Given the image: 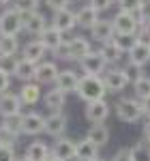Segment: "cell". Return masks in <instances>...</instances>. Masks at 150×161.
<instances>
[{"label":"cell","instance_id":"obj_1","mask_svg":"<svg viewBox=\"0 0 150 161\" xmlns=\"http://www.w3.org/2000/svg\"><path fill=\"white\" fill-rule=\"evenodd\" d=\"M75 95H77L82 101H86V103L105 99L107 86H105V82H103V75H82Z\"/></svg>","mask_w":150,"mask_h":161},{"label":"cell","instance_id":"obj_2","mask_svg":"<svg viewBox=\"0 0 150 161\" xmlns=\"http://www.w3.org/2000/svg\"><path fill=\"white\" fill-rule=\"evenodd\" d=\"M116 116H118V120L129 123V125H135V123H139L142 118H146L144 105H142V101L135 99V97H125V99L116 101Z\"/></svg>","mask_w":150,"mask_h":161},{"label":"cell","instance_id":"obj_3","mask_svg":"<svg viewBox=\"0 0 150 161\" xmlns=\"http://www.w3.org/2000/svg\"><path fill=\"white\" fill-rule=\"evenodd\" d=\"M24 30V17L15 7L0 13V37H15Z\"/></svg>","mask_w":150,"mask_h":161},{"label":"cell","instance_id":"obj_4","mask_svg":"<svg viewBox=\"0 0 150 161\" xmlns=\"http://www.w3.org/2000/svg\"><path fill=\"white\" fill-rule=\"evenodd\" d=\"M103 82H105V86H107V92H112V95H118V92H122L125 88H129V84H133L131 82V75L126 69H107L105 73H103Z\"/></svg>","mask_w":150,"mask_h":161},{"label":"cell","instance_id":"obj_5","mask_svg":"<svg viewBox=\"0 0 150 161\" xmlns=\"http://www.w3.org/2000/svg\"><path fill=\"white\" fill-rule=\"evenodd\" d=\"M112 24L116 35H137L139 30V19L137 15L133 13H126V11H118L112 17Z\"/></svg>","mask_w":150,"mask_h":161},{"label":"cell","instance_id":"obj_6","mask_svg":"<svg viewBox=\"0 0 150 161\" xmlns=\"http://www.w3.org/2000/svg\"><path fill=\"white\" fill-rule=\"evenodd\" d=\"M79 69L84 71V75H103L107 71V60L99 50H92L86 58L79 60Z\"/></svg>","mask_w":150,"mask_h":161},{"label":"cell","instance_id":"obj_7","mask_svg":"<svg viewBox=\"0 0 150 161\" xmlns=\"http://www.w3.org/2000/svg\"><path fill=\"white\" fill-rule=\"evenodd\" d=\"M110 114H112V108H110V103H107L105 99L90 101V103H86V110H84L86 120H88V123H92V125L105 123V120L110 118Z\"/></svg>","mask_w":150,"mask_h":161},{"label":"cell","instance_id":"obj_8","mask_svg":"<svg viewBox=\"0 0 150 161\" xmlns=\"http://www.w3.org/2000/svg\"><path fill=\"white\" fill-rule=\"evenodd\" d=\"M58 75H60V69H58L56 62L54 60H43V62L37 64V77H35V82L41 84V86H45V84H56Z\"/></svg>","mask_w":150,"mask_h":161},{"label":"cell","instance_id":"obj_9","mask_svg":"<svg viewBox=\"0 0 150 161\" xmlns=\"http://www.w3.org/2000/svg\"><path fill=\"white\" fill-rule=\"evenodd\" d=\"M51 26L58 28L60 32H71L75 26H77V13L71 9H62V11H56L51 15Z\"/></svg>","mask_w":150,"mask_h":161},{"label":"cell","instance_id":"obj_10","mask_svg":"<svg viewBox=\"0 0 150 161\" xmlns=\"http://www.w3.org/2000/svg\"><path fill=\"white\" fill-rule=\"evenodd\" d=\"M13 77H17L19 82H35V77H37V64L30 60H26V58H17V60H13Z\"/></svg>","mask_w":150,"mask_h":161},{"label":"cell","instance_id":"obj_11","mask_svg":"<svg viewBox=\"0 0 150 161\" xmlns=\"http://www.w3.org/2000/svg\"><path fill=\"white\" fill-rule=\"evenodd\" d=\"M129 56V64L135 67V69H142L150 62V43L148 41H137V45L126 54Z\"/></svg>","mask_w":150,"mask_h":161},{"label":"cell","instance_id":"obj_12","mask_svg":"<svg viewBox=\"0 0 150 161\" xmlns=\"http://www.w3.org/2000/svg\"><path fill=\"white\" fill-rule=\"evenodd\" d=\"M67 116L62 112H54L50 116H45V133L51 137H62L67 131Z\"/></svg>","mask_w":150,"mask_h":161},{"label":"cell","instance_id":"obj_13","mask_svg":"<svg viewBox=\"0 0 150 161\" xmlns=\"http://www.w3.org/2000/svg\"><path fill=\"white\" fill-rule=\"evenodd\" d=\"M75 148H77V142L69 137H58L51 146V155L62 161H75Z\"/></svg>","mask_w":150,"mask_h":161},{"label":"cell","instance_id":"obj_14","mask_svg":"<svg viewBox=\"0 0 150 161\" xmlns=\"http://www.w3.org/2000/svg\"><path fill=\"white\" fill-rule=\"evenodd\" d=\"M22 112V101H19V95L17 92H2L0 95V116L7 118V116H13V114H19Z\"/></svg>","mask_w":150,"mask_h":161},{"label":"cell","instance_id":"obj_15","mask_svg":"<svg viewBox=\"0 0 150 161\" xmlns=\"http://www.w3.org/2000/svg\"><path fill=\"white\" fill-rule=\"evenodd\" d=\"M90 37L92 41H97V43H107V41H112L116 37V30H114V24L112 19H99L97 24L92 26V30H90Z\"/></svg>","mask_w":150,"mask_h":161},{"label":"cell","instance_id":"obj_16","mask_svg":"<svg viewBox=\"0 0 150 161\" xmlns=\"http://www.w3.org/2000/svg\"><path fill=\"white\" fill-rule=\"evenodd\" d=\"M45 131V116L39 112L24 114V136H41Z\"/></svg>","mask_w":150,"mask_h":161},{"label":"cell","instance_id":"obj_17","mask_svg":"<svg viewBox=\"0 0 150 161\" xmlns=\"http://www.w3.org/2000/svg\"><path fill=\"white\" fill-rule=\"evenodd\" d=\"M45 54H47V47H45V45H43L39 39L28 41L24 47H22V58H26V60H30V62H35V64L43 62Z\"/></svg>","mask_w":150,"mask_h":161},{"label":"cell","instance_id":"obj_18","mask_svg":"<svg viewBox=\"0 0 150 161\" xmlns=\"http://www.w3.org/2000/svg\"><path fill=\"white\" fill-rule=\"evenodd\" d=\"M24 17V30L26 32H30V35H35V37H41L43 32H45V28H47V19H45V15H41V13H30V15H22Z\"/></svg>","mask_w":150,"mask_h":161},{"label":"cell","instance_id":"obj_19","mask_svg":"<svg viewBox=\"0 0 150 161\" xmlns=\"http://www.w3.org/2000/svg\"><path fill=\"white\" fill-rule=\"evenodd\" d=\"M19 101H22V105H35V103H39V101L43 99V95H41V84H37V82H26V84H22V88H19Z\"/></svg>","mask_w":150,"mask_h":161},{"label":"cell","instance_id":"obj_20","mask_svg":"<svg viewBox=\"0 0 150 161\" xmlns=\"http://www.w3.org/2000/svg\"><path fill=\"white\" fill-rule=\"evenodd\" d=\"M43 105L50 110V114L54 112H62V108L67 105V92H62L60 88H51L45 92L43 97Z\"/></svg>","mask_w":150,"mask_h":161},{"label":"cell","instance_id":"obj_21","mask_svg":"<svg viewBox=\"0 0 150 161\" xmlns=\"http://www.w3.org/2000/svg\"><path fill=\"white\" fill-rule=\"evenodd\" d=\"M79 77L82 75H77L73 69H62L60 75H58V80H56V88H60L62 92H75L77 86H79Z\"/></svg>","mask_w":150,"mask_h":161},{"label":"cell","instance_id":"obj_22","mask_svg":"<svg viewBox=\"0 0 150 161\" xmlns=\"http://www.w3.org/2000/svg\"><path fill=\"white\" fill-rule=\"evenodd\" d=\"M39 41H41L45 47H47V52H56V50H58V47L64 43V41H67V39H64V32H60L58 28L47 26V28H45V32L39 37Z\"/></svg>","mask_w":150,"mask_h":161},{"label":"cell","instance_id":"obj_23","mask_svg":"<svg viewBox=\"0 0 150 161\" xmlns=\"http://www.w3.org/2000/svg\"><path fill=\"white\" fill-rule=\"evenodd\" d=\"M50 155H51V148L45 142H39V140L30 142V144L26 146V153H24V157L28 161H47Z\"/></svg>","mask_w":150,"mask_h":161},{"label":"cell","instance_id":"obj_24","mask_svg":"<svg viewBox=\"0 0 150 161\" xmlns=\"http://www.w3.org/2000/svg\"><path fill=\"white\" fill-rule=\"evenodd\" d=\"M99 157V146L92 142V140H79L77 142V148H75V161H92Z\"/></svg>","mask_w":150,"mask_h":161},{"label":"cell","instance_id":"obj_25","mask_svg":"<svg viewBox=\"0 0 150 161\" xmlns=\"http://www.w3.org/2000/svg\"><path fill=\"white\" fill-rule=\"evenodd\" d=\"M69 50H71V58L79 62L82 58H86L92 52V45H90V41L86 37H73V39H69Z\"/></svg>","mask_w":150,"mask_h":161},{"label":"cell","instance_id":"obj_26","mask_svg":"<svg viewBox=\"0 0 150 161\" xmlns=\"http://www.w3.org/2000/svg\"><path fill=\"white\" fill-rule=\"evenodd\" d=\"M75 13H77V26H79V28H84V30H92V26L101 19L99 11H97V9H92L90 4L82 7L79 11H75Z\"/></svg>","mask_w":150,"mask_h":161},{"label":"cell","instance_id":"obj_27","mask_svg":"<svg viewBox=\"0 0 150 161\" xmlns=\"http://www.w3.org/2000/svg\"><path fill=\"white\" fill-rule=\"evenodd\" d=\"M110 127L105 123H101V125H90V129H88V133L86 137L88 140H92L99 148H103V146H107V142H110Z\"/></svg>","mask_w":150,"mask_h":161},{"label":"cell","instance_id":"obj_28","mask_svg":"<svg viewBox=\"0 0 150 161\" xmlns=\"http://www.w3.org/2000/svg\"><path fill=\"white\" fill-rule=\"evenodd\" d=\"M17 50H19V43L15 37H0V62L13 60Z\"/></svg>","mask_w":150,"mask_h":161},{"label":"cell","instance_id":"obj_29","mask_svg":"<svg viewBox=\"0 0 150 161\" xmlns=\"http://www.w3.org/2000/svg\"><path fill=\"white\" fill-rule=\"evenodd\" d=\"M99 52L105 56L107 64H118V62L122 60V56H125V52L114 43V39H112V41H107V43H103V45L99 47Z\"/></svg>","mask_w":150,"mask_h":161},{"label":"cell","instance_id":"obj_30","mask_svg":"<svg viewBox=\"0 0 150 161\" xmlns=\"http://www.w3.org/2000/svg\"><path fill=\"white\" fill-rule=\"evenodd\" d=\"M133 95H135V99L139 101H144V99H148L150 97V75H139V77H135L133 80Z\"/></svg>","mask_w":150,"mask_h":161},{"label":"cell","instance_id":"obj_31","mask_svg":"<svg viewBox=\"0 0 150 161\" xmlns=\"http://www.w3.org/2000/svg\"><path fill=\"white\" fill-rule=\"evenodd\" d=\"M11 133H15V136H22L24 133V114L19 112V114H13V116H7V118H2V123Z\"/></svg>","mask_w":150,"mask_h":161},{"label":"cell","instance_id":"obj_32","mask_svg":"<svg viewBox=\"0 0 150 161\" xmlns=\"http://www.w3.org/2000/svg\"><path fill=\"white\" fill-rule=\"evenodd\" d=\"M131 157H133V161H150V142L137 140L131 146Z\"/></svg>","mask_w":150,"mask_h":161},{"label":"cell","instance_id":"obj_33","mask_svg":"<svg viewBox=\"0 0 150 161\" xmlns=\"http://www.w3.org/2000/svg\"><path fill=\"white\" fill-rule=\"evenodd\" d=\"M137 41H139L137 35H116V37H114V43L125 52V54H129V52L133 50V47L137 45Z\"/></svg>","mask_w":150,"mask_h":161},{"label":"cell","instance_id":"obj_34","mask_svg":"<svg viewBox=\"0 0 150 161\" xmlns=\"http://www.w3.org/2000/svg\"><path fill=\"white\" fill-rule=\"evenodd\" d=\"M116 4H118V11H126L135 15V13H139L144 0H116Z\"/></svg>","mask_w":150,"mask_h":161},{"label":"cell","instance_id":"obj_35","mask_svg":"<svg viewBox=\"0 0 150 161\" xmlns=\"http://www.w3.org/2000/svg\"><path fill=\"white\" fill-rule=\"evenodd\" d=\"M15 9L22 13V15L37 13L39 11V0H17V2H15Z\"/></svg>","mask_w":150,"mask_h":161},{"label":"cell","instance_id":"obj_36","mask_svg":"<svg viewBox=\"0 0 150 161\" xmlns=\"http://www.w3.org/2000/svg\"><path fill=\"white\" fill-rule=\"evenodd\" d=\"M0 161H17L15 146H9V144H0Z\"/></svg>","mask_w":150,"mask_h":161},{"label":"cell","instance_id":"obj_37","mask_svg":"<svg viewBox=\"0 0 150 161\" xmlns=\"http://www.w3.org/2000/svg\"><path fill=\"white\" fill-rule=\"evenodd\" d=\"M17 137L15 133H11L4 125H0V144H9V146H15V142H17Z\"/></svg>","mask_w":150,"mask_h":161},{"label":"cell","instance_id":"obj_38","mask_svg":"<svg viewBox=\"0 0 150 161\" xmlns=\"http://www.w3.org/2000/svg\"><path fill=\"white\" fill-rule=\"evenodd\" d=\"M135 15H137V19H139V26L142 24H150V0H144L139 13H135Z\"/></svg>","mask_w":150,"mask_h":161},{"label":"cell","instance_id":"obj_39","mask_svg":"<svg viewBox=\"0 0 150 161\" xmlns=\"http://www.w3.org/2000/svg\"><path fill=\"white\" fill-rule=\"evenodd\" d=\"M9 86H11V73L0 64V95H2V92H7Z\"/></svg>","mask_w":150,"mask_h":161},{"label":"cell","instance_id":"obj_40","mask_svg":"<svg viewBox=\"0 0 150 161\" xmlns=\"http://www.w3.org/2000/svg\"><path fill=\"white\" fill-rule=\"evenodd\" d=\"M88 4L92 9H97L99 13H103V11H107V9H112L114 4H116V0H90Z\"/></svg>","mask_w":150,"mask_h":161},{"label":"cell","instance_id":"obj_41","mask_svg":"<svg viewBox=\"0 0 150 161\" xmlns=\"http://www.w3.org/2000/svg\"><path fill=\"white\" fill-rule=\"evenodd\" d=\"M54 56H56L58 60H73V58H71V50H69V41H64L62 45L54 52Z\"/></svg>","mask_w":150,"mask_h":161},{"label":"cell","instance_id":"obj_42","mask_svg":"<svg viewBox=\"0 0 150 161\" xmlns=\"http://www.w3.org/2000/svg\"><path fill=\"white\" fill-rule=\"evenodd\" d=\"M69 2H71V0H45V4H47L54 13L62 11V9H69Z\"/></svg>","mask_w":150,"mask_h":161},{"label":"cell","instance_id":"obj_43","mask_svg":"<svg viewBox=\"0 0 150 161\" xmlns=\"http://www.w3.org/2000/svg\"><path fill=\"white\" fill-rule=\"evenodd\" d=\"M112 161H133V157H131V148H120L112 157Z\"/></svg>","mask_w":150,"mask_h":161},{"label":"cell","instance_id":"obj_44","mask_svg":"<svg viewBox=\"0 0 150 161\" xmlns=\"http://www.w3.org/2000/svg\"><path fill=\"white\" fill-rule=\"evenodd\" d=\"M142 133H144V140L150 142V116H146V120H144V129H142Z\"/></svg>","mask_w":150,"mask_h":161},{"label":"cell","instance_id":"obj_45","mask_svg":"<svg viewBox=\"0 0 150 161\" xmlns=\"http://www.w3.org/2000/svg\"><path fill=\"white\" fill-rule=\"evenodd\" d=\"M142 105H144V114H146V116H150V97L142 101Z\"/></svg>","mask_w":150,"mask_h":161},{"label":"cell","instance_id":"obj_46","mask_svg":"<svg viewBox=\"0 0 150 161\" xmlns=\"http://www.w3.org/2000/svg\"><path fill=\"white\" fill-rule=\"evenodd\" d=\"M47 161H62V159H58V157H54V155H50V159Z\"/></svg>","mask_w":150,"mask_h":161},{"label":"cell","instance_id":"obj_47","mask_svg":"<svg viewBox=\"0 0 150 161\" xmlns=\"http://www.w3.org/2000/svg\"><path fill=\"white\" fill-rule=\"evenodd\" d=\"M7 2H9V0H0V7H4V4H7Z\"/></svg>","mask_w":150,"mask_h":161},{"label":"cell","instance_id":"obj_48","mask_svg":"<svg viewBox=\"0 0 150 161\" xmlns=\"http://www.w3.org/2000/svg\"><path fill=\"white\" fill-rule=\"evenodd\" d=\"M17 161H28V159H26V157H17Z\"/></svg>","mask_w":150,"mask_h":161},{"label":"cell","instance_id":"obj_49","mask_svg":"<svg viewBox=\"0 0 150 161\" xmlns=\"http://www.w3.org/2000/svg\"><path fill=\"white\" fill-rule=\"evenodd\" d=\"M92 161H103V159H101V157H97V159H92Z\"/></svg>","mask_w":150,"mask_h":161}]
</instances>
